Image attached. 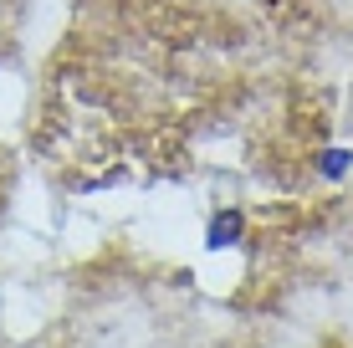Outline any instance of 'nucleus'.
I'll return each instance as SVG.
<instances>
[{"mask_svg": "<svg viewBox=\"0 0 353 348\" xmlns=\"http://www.w3.org/2000/svg\"><path fill=\"white\" fill-rule=\"evenodd\" d=\"M241 241H246V215L236 205H221L205 225V251H236Z\"/></svg>", "mask_w": 353, "mask_h": 348, "instance_id": "nucleus-1", "label": "nucleus"}, {"mask_svg": "<svg viewBox=\"0 0 353 348\" xmlns=\"http://www.w3.org/2000/svg\"><path fill=\"white\" fill-rule=\"evenodd\" d=\"M318 174L323 179H348L353 174V149H323L318 154Z\"/></svg>", "mask_w": 353, "mask_h": 348, "instance_id": "nucleus-2", "label": "nucleus"}]
</instances>
